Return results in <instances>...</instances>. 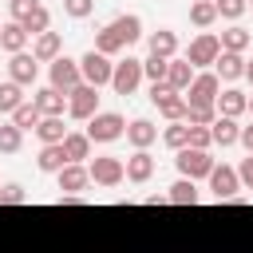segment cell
Wrapping results in <instances>:
<instances>
[{"label":"cell","mask_w":253,"mask_h":253,"mask_svg":"<svg viewBox=\"0 0 253 253\" xmlns=\"http://www.w3.org/2000/svg\"><path fill=\"white\" fill-rule=\"evenodd\" d=\"M150 55L174 59V55H178V36H174L170 28H158V32H150Z\"/></svg>","instance_id":"27"},{"label":"cell","mask_w":253,"mask_h":253,"mask_svg":"<svg viewBox=\"0 0 253 253\" xmlns=\"http://www.w3.org/2000/svg\"><path fill=\"white\" fill-rule=\"evenodd\" d=\"M249 111V95L241 91V87H221V95H217V115L221 119H237V115H245Z\"/></svg>","instance_id":"15"},{"label":"cell","mask_w":253,"mask_h":253,"mask_svg":"<svg viewBox=\"0 0 253 253\" xmlns=\"http://www.w3.org/2000/svg\"><path fill=\"white\" fill-rule=\"evenodd\" d=\"M67 115H71L75 123H91V119L99 115V87L79 83V87L67 95Z\"/></svg>","instance_id":"8"},{"label":"cell","mask_w":253,"mask_h":253,"mask_svg":"<svg viewBox=\"0 0 253 253\" xmlns=\"http://www.w3.org/2000/svg\"><path fill=\"white\" fill-rule=\"evenodd\" d=\"M217 95H221V79L213 71H198L186 91V103L190 107H217Z\"/></svg>","instance_id":"10"},{"label":"cell","mask_w":253,"mask_h":253,"mask_svg":"<svg viewBox=\"0 0 253 253\" xmlns=\"http://www.w3.org/2000/svg\"><path fill=\"white\" fill-rule=\"evenodd\" d=\"M237 178H241V190H253V154H249V158H241Z\"/></svg>","instance_id":"42"},{"label":"cell","mask_w":253,"mask_h":253,"mask_svg":"<svg viewBox=\"0 0 253 253\" xmlns=\"http://www.w3.org/2000/svg\"><path fill=\"white\" fill-rule=\"evenodd\" d=\"M32 103L40 107V115H63V111H67V95H63V91H55L51 83H47V87H36Z\"/></svg>","instance_id":"20"},{"label":"cell","mask_w":253,"mask_h":253,"mask_svg":"<svg viewBox=\"0 0 253 253\" xmlns=\"http://www.w3.org/2000/svg\"><path fill=\"white\" fill-rule=\"evenodd\" d=\"M210 190L217 202H233L237 190H241V178H237V166H213L210 170Z\"/></svg>","instance_id":"11"},{"label":"cell","mask_w":253,"mask_h":253,"mask_svg":"<svg viewBox=\"0 0 253 253\" xmlns=\"http://www.w3.org/2000/svg\"><path fill=\"white\" fill-rule=\"evenodd\" d=\"M166 71H170V59H162V55H146L142 59V75L150 83H166Z\"/></svg>","instance_id":"34"},{"label":"cell","mask_w":253,"mask_h":253,"mask_svg":"<svg viewBox=\"0 0 253 253\" xmlns=\"http://www.w3.org/2000/svg\"><path fill=\"white\" fill-rule=\"evenodd\" d=\"M154 158H150V150H134L130 158H126V182H134V186H142V182H150L154 178Z\"/></svg>","instance_id":"17"},{"label":"cell","mask_w":253,"mask_h":253,"mask_svg":"<svg viewBox=\"0 0 253 253\" xmlns=\"http://www.w3.org/2000/svg\"><path fill=\"white\" fill-rule=\"evenodd\" d=\"M8 79L20 83V87H36V79H40V59H36L32 51L12 55V59H8Z\"/></svg>","instance_id":"12"},{"label":"cell","mask_w":253,"mask_h":253,"mask_svg":"<svg viewBox=\"0 0 253 253\" xmlns=\"http://www.w3.org/2000/svg\"><path fill=\"white\" fill-rule=\"evenodd\" d=\"M24 32L36 40V36H43V32H51V12L47 8H36L28 20H24Z\"/></svg>","instance_id":"33"},{"label":"cell","mask_w":253,"mask_h":253,"mask_svg":"<svg viewBox=\"0 0 253 253\" xmlns=\"http://www.w3.org/2000/svg\"><path fill=\"white\" fill-rule=\"evenodd\" d=\"M210 138H213V146H237V138H241V126H237V119H213V126H210Z\"/></svg>","instance_id":"23"},{"label":"cell","mask_w":253,"mask_h":253,"mask_svg":"<svg viewBox=\"0 0 253 253\" xmlns=\"http://www.w3.org/2000/svg\"><path fill=\"white\" fill-rule=\"evenodd\" d=\"M32 55H36L40 63H55V59L63 55V36H59V32L36 36V40H32Z\"/></svg>","instance_id":"16"},{"label":"cell","mask_w":253,"mask_h":253,"mask_svg":"<svg viewBox=\"0 0 253 253\" xmlns=\"http://www.w3.org/2000/svg\"><path fill=\"white\" fill-rule=\"evenodd\" d=\"M20 202H28V194H24V186H16V182H8V186H0V206H20Z\"/></svg>","instance_id":"40"},{"label":"cell","mask_w":253,"mask_h":253,"mask_svg":"<svg viewBox=\"0 0 253 253\" xmlns=\"http://www.w3.org/2000/svg\"><path fill=\"white\" fill-rule=\"evenodd\" d=\"M24 142V130L16 123H0V154H16Z\"/></svg>","instance_id":"32"},{"label":"cell","mask_w":253,"mask_h":253,"mask_svg":"<svg viewBox=\"0 0 253 253\" xmlns=\"http://www.w3.org/2000/svg\"><path fill=\"white\" fill-rule=\"evenodd\" d=\"M249 115H253V95H249Z\"/></svg>","instance_id":"45"},{"label":"cell","mask_w":253,"mask_h":253,"mask_svg":"<svg viewBox=\"0 0 253 253\" xmlns=\"http://www.w3.org/2000/svg\"><path fill=\"white\" fill-rule=\"evenodd\" d=\"M28 43H32V36L24 32V24H20V20H8L4 32H0V47H4L8 55H20V51H28Z\"/></svg>","instance_id":"18"},{"label":"cell","mask_w":253,"mask_h":253,"mask_svg":"<svg viewBox=\"0 0 253 253\" xmlns=\"http://www.w3.org/2000/svg\"><path fill=\"white\" fill-rule=\"evenodd\" d=\"M245 55H237V51H221L217 55V63H213V75L221 79V83H237V79H245Z\"/></svg>","instance_id":"14"},{"label":"cell","mask_w":253,"mask_h":253,"mask_svg":"<svg viewBox=\"0 0 253 253\" xmlns=\"http://www.w3.org/2000/svg\"><path fill=\"white\" fill-rule=\"evenodd\" d=\"M36 8H43V4H40V0H8V16H12V20H20V24H24Z\"/></svg>","instance_id":"38"},{"label":"cell","mask_w":253,"mask_h":253,"mask_svg":"<svg viewBox=\"0 0 253 253\" xmlns=\"http://www.w3.org/2000/svg\"><path fill=\"white\" fill-rule=\"evenodd\" d=\"M217 55H221V40L213 36V32H202V36H194L190 40V47H186V63L198 71V67H213L217 63Z\"/></svg>","instance_id":"5"},{"label":"cell","mask_w":253,"mask_h":253,"mask_svg":"<svg viewBox=\"0 0 253 253\" xmlns=\"http://www.w3.org/2000/svg\"><path fill=\"white\" fill-rule=\"evenodd\" d=\"M217 40H221V51H237V55H245V47L253 43V36H249L241 24H229V28H225Z\"/></svg>","instance_id":"26"},{"label":"cell","mask_w":253,"mask_h":253,"mask_svg":"<svg viewBox=\"0 0 253 253\" xmlns=\"http://www.w3.org/2000/svg\"><path fill=\"white\" fill-rule=\"evenodd\" d=\"M245 79H249V83H253V59H249V63H245Z\"/></svg>","instance_id":"44"},{"label":"cell","mask_w":253,"mask_h":253,"mask_svg":"<svg viewBox=\"0 0 253 253\" xmlns=\"http://www.w3.org/2000/svg\"><path fill=\"white\" fill-rule=\"evenodd\" d=\"M249 8H253V0H249Z\"/></svg>","instance_id":"46"},{"label":"cell","mask_w":253,"mask_h":253,"mask_svg":"<svg viewBox=\"0 0 253 253\" xmlns=\"http://www.w3.org/2000/svg\"><path fill=\"white\" fill-rule=\"evenodd\" d=\"M71 130L63 126V115H43L40 119V126H36V138L43 142V146H55V142H63Z\"/></svg>","instance_id":"21"},{"label":"cell","mask_w":253,"mask_h":253,"mask_svg":"<svg viewBox=\"0 0 253 253\" xmlns=\"http://www.w3.org/2000/svg\"><path fill=\"white\" fill-rule=\"evenodd\" d=\"M190 24L202 28V32L213 28V24H217V4H213V0H194V4H190Z\"/></svg>","instance_id":"28"},{"label":"cell","mask_w":253,"mask_h":253,"mask_svg":"<svg viewBox=\"0 0 253 253\" xmlns=\"http://www.w3.org/2000/svg\"><path fill=\"white\" fill-rule=\"evenodd\" d=\"M138 40H142V20H138L134 12H126V16H115L111 24H103V28L95 32V51L119 55V51H126V47L138 43Z\"/></svg>","instance_id":"1"},{"label":"cell","mask_w":253,"mask_h":253,"mask_svg":"<svg viewBox=\"0 0 253 253\" xmlns=\"http://www.w3.org/2000/svg\"><path fill=\"white\" fill-rule=\"evenodd\" d=\"M40 119H43V115H40V107H36V103H24V107L12 115V123H16L20 130H36V126H40Z\"/></svg>","instance_id":"36"},{"label":"cell","mask_w":253,"mask_h":253,"mask_svg":"<svg viewBox=\"0 0 253 253\" xmlns=\"http://www.w3.org/2000/svg\"><path fill=\"white\" fill-rule=\"evenodd\" d=\"M91 138H87V130H71L67 138H63V154H67V162H87L91 158Z\"/></svg>","instance_id":"24"},{"label":"cell","mask_w":253,"mask_h":253,"mask_svg":"<svg viewBox=\"0 0 253 253\" xmlns=\"http://www.w3.org/2000/svg\"><path fill=\"white\" fill-rule=\"evenodd\" d=\"M237 142H241V146L253 154V123H249V126H241V138H237Z\"/></svg>","instance_id":"43"},{"label":"cell","mask_w":253,"mask_h":253,"mask_svg":"<svg viewBox=\"0 0 253 253\" xmlns=\"http://www.w3.org/2000/svg\"><path fill=\"white\" fill-rule=\"evenodd\" d=\"M24 103H28V99H24V87H20V83H12V79L0 83V115H16Z\"/></svg>","instance_id":"30"},{"label":"cell","mask_w":253,"mask_h":253,"mask_svg":"<svg viewBox=\"0 0 253 253\" xmlns=\"http://www.w3.org/2000/svg\"><path fill=\"white\" fill-rule=\"evenodd\" d=\"M186 126H190V123H186ZM190 146H194V150H210V146H213L210 126H190Z\"/></svg>","instance_id":"41"},{"label":"cell","mask_w":253,"mask_h":253,"mask_svg":"<svg viewBox=\"0 0 253 253\" xmlns=\"http://www.w3.org/2000/svg\"><path fill=\"white\" fill-rule=\"evenodd\" d=\"M87 170H91V182H95V186H107V190L126 182V162L115 158V154H95V158L87 162Z\"/></svg>","instance_id":"3"},{"label":"cell","mask_w":253,"mask_h":253,"mask_svg":"<svg viewBox=\"0 0 253 253\" xmlns=\"http://www.w3.org/2000/svg\"><path fill=\"white\" fill-rule=\"evenodd\" d=\"M154 138H158V126H154L150 119H130V123H126V142H130L134 150H146Z\"/></svg>","instance_id":"22"},{"label":"cell","mask_w":253,"mask_h":253,"mask_svg":"<svg viewBox=\"0 0 253 253\" xmlns=\"http://www.w3.org/2000/svg\"><path fill=\"white\" fill-rule=\"evenodd\" d=\"M174 166H178V178L198 182V178H210V170H213L217 162L210 158V150H194V146H186V150L174 154Z\"/></svg>","instance_id":"4"},{"label":"cell","mask_w":253,"mask_h":253,"mask_svg":"<svg viewBox=\"0 0 253 253\" xmlns=\"http://www.w3.org/2000/svg\"><path fill=\"white\" fill-rule=\"evenodd\" d=\"M166 202H170V206H194V202H198V182L178 178V182L166 190Z\"/></svg>","instance_id":"29"},{"label":"cell","mask_w":253,"mask_h":253,"mask_svg":"<svg viewBox=\"0 0 253 253\" xmlns=\"http://www.w3.org/2000/svg\"><path fill=\"white\" fill-rule=\"evenodd\" d=\"M213 119H217V107H190L186 111L190 126H213Z\"/></svg>","instance_id":"37"},{"label":"cell","mask_w":253,"mask_h":253,"mask_svg":"<svg viewBox=\"0 0 253 253\" xmlns=\"http://www.w3.org/2000/svg\"><path fill=\"white\" fill-rule=\"evenodd\" d=\"M213 4H217V20H229V24H237L249 12V0H213Z\"/></svg>","instance_id":"35"},{"label":"cell","mask_w":253,"mask_h":253,"mask_svg":"<svg viewBox=\"0 0 253 253\" xmlns=\"http://www.w3.org/2000/svg\"><path fill=\"white\" fill-rule=\"evenodd\" d=\"M63 12H67L71 20H87V16L95 12V0H63Z\"/></svg>","instance_id":"39"},{"label":"cell","mask_w":253,"mask_h":253,"mask_svg":"<svg viewBox=\"0 0 253 253\" xmlns=\"http://www.w3.org/2000/svg\"><path fill=\"white\" fill-rule=\"evenodd\" d=\"M194 75H198V71L186 63V55H182V59L174 55V59H170V71H166V87H170V91H178V95H186V91H190V83H194Z\"/></svg>","instance_id":"19"},{"label":"cell","mask_w":253,"mask_h":253,"mask_svg":"<svg viewBox=\"0 0 253 253\" xmlns=\"http://www.w3.org/2000/svg\"><path fill=\"white\" fill-rule=\"evenodd\" d=\"M36 166H40L43 174H59L63 166H71V162H67V154H63V142H55V146H40Z\"/></svg>","instance_id":"25"},{"label":"cell","mask_w":253,"mask_h":253,"mask_svg":"<svg viewBox=\"0 0 253 253\" xmlns=\"http://www.w3.org/2000/svg\"><path fill=\"white\" fill-rule=\"evenodd\" d=\"M162 142H166L174 154L186 150V146H190V126H186V123H170V126L162 130Z\"/></svg>","instance_id":"31"},{"label":"cell","mask_w":253,"mask_h":253,"mask_svg":"<svg viewBox=\"0 0 253 253\" xmlns=\"http://www.w3.org/2000/svg\"><path fill=\"white\" fill-rule=\"evenodd\" d=\"M47 83L55 87V91H63V95H71L79 83H83V71H79V59H71V55H59L55 63H47Z\"/></svg>","instance_id":"7"},{"label":"cell","mask_w":253,"mask_h":253,"mask_svg":"<svg viewBox=\"0 0 253 253\" xmlns=\"http://www.w3.org/2000/svg\"><path fill=\"white\" fill-rule=\"evenodd\" d=\"M79 71H83V83H91V87H111V75H115V63H111V55H103V51H87V55H79Z\"/></svg>","instance_id":"6"},{"label":"cell","mask_w":253,"mask_h":253,"mask_svg":"<svg viewBox=\"0 0 253 253\" xmlns=\"http://www.w3.org/2000/svg\"><path fill=\"white\" fill-rule=\"evenodd\" d=\"M55 186H59L63 194H79V190L91 186V170H87L83 162H71V166H63V170L55 174Z\"/></svg>","instance_id":"13"},{"label":"cell","mask_w":253,"mask_h":253,"mask_svg":"<svg viewBox=\"0 0 253 253\" xmlns=\"http://www.w3.org/2000/svg\"><path fill=\"white\" fill-rule=\"evenodd\" d=\"M142 79H146V75H142V59L126 55V59H119V63H115V75H111V91H115V95H134Z\"/></svg>","instance_id":"9"},{"label":"cell","mask_w":253,"mask_h":253,"mask_svg":"<svg viewBox=\"0 0 253 253\" xmlns=\"http://www.w3.org/2000/svg\"><path fill=\"white\" fill-rule=\"evenodd\" d=\"M0 32H4V24H0Z\"/></svg>","instance_id":"47"},{"label":"cell","mask_w":253,"mask_h":253,"mask_svg":"<svg viewBox=\"0 0 253 253\" xmlns=\"http://www.w3.org/2000/svg\"><path fill=\"white\" fill-rule=\"evenodd\" d=\"M87 138L91 142H119V138H126V119L119 111H99L87 123Z\"/></svg>","instance_id":"2"}]
</instances>
